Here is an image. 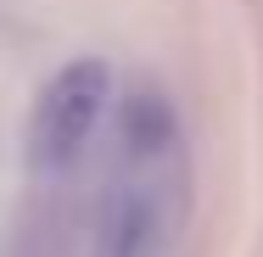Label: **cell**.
Segmentation results:
<instances>
[{
  "label": "cell",
  "mask_w": 263,
  "mask_h": 257,
  "mask_svg": "<svg viewBox=\"0 0 263 257\" xmlns=\"http://www.w3.org/2000/svg\"><path fill=\"white\" fill-rule=\"evenodd\" d=\"M106 95H112V67L101 56L67 62L40 90L34 123H28V168L40 179H62L84 162L90 140H96V123L106 112Z\"/></svg>",
  "instance_id": "6da1fadb"
}]
</instances>
